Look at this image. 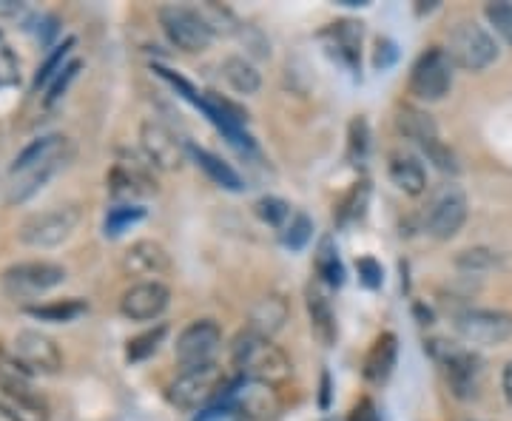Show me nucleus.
Listing matches in <instances>:
<instances>
[{
	"instance_id": "1",
	"label": "nucleus",
	"mask_w": 512,
	"mask_h": 421,
	"mask_svg": "<svg viewBox=\"0 0 512 421\" xmlns=\"http://www.w3.org/2000/svg\"><path fill=\"white\" fill-rule=\"evenodd\" d=\"M231 362L239 373L251 382H262V385H285L291 379L293 365L288 353L276 348L271 339L256 336L251 330L239 333L234 350H231Z\"/></svg>"
},
{
	"instance_id": "2",
	"label": "nucleus",
	"mask_w": 512,
	"mask_h": 421,
	"mask_svg": "<svg viewBox=\"0 0 512 421\" xmlns=\"http://www.w3.org/2000/svg\"><path fill=\"white\" fill-rule=\"evenodd\" d=\"M228 379L222 373L217 362L211 365L194 367V370H183L171 385H168V402L174 404L183 413H197V410H208V404H214L228 393Z\"/></svg>"
},
{
	"instance_id": "3",
	"label": "nucleus",
	"mask_w": 512,
	"mask_h": 421,
	"mask_svg": "<svg viewBox=\"0 0 512 421\" xmlns=\"http://www.w3.org/2000/svg\"><path fill=\"white\" fill-rule=\"evenodd\" d=\"M0 396L3 407L12 410L20 421H46L49 407L32 385V373L20 365L15 353L0 348Z\"/></svg>"
},
{
	"instance_id": "4",
	"label": "nucleus",
	"mask_w": 512,
	"mask_h": 421,
	"mask_svg": "<svg viewBox=\"0 0 512 421\" xmlns=\"http://www.w3.org/2000/svg\"><path fill=\"white\" fill-rule=\"evenodd\" d=\"M447 57L453 60V66L464 72H484L498 60V46L493 35L478 26L476 20H461L453 26V32L447 35Z\"/></svg>"
},
{
	"instance_id": "5",
	"label": "nucleus",
	"mask_w": 512,
	"mask_h": 421,
	"mask_svg": "<svg viewBox=\"0 0 512 421\" xmlns=\"http://www.w3.org/2000/svg\"><path fill=\"white\" fill-rule=\"evenodd\" d=\"M157 18H160L165 37L185 55H202L211 46V40H214V32H211V26L202 18L200 6L168 3V6H163L157 12Z\"/></svg>"
},
{
	"instance_id": "6",
	"label": "nucleus",
	"mask_w": 512,
	"mask_h": 421,
	"mask_svg": "<svg viewBox=\"0 0 512 421\" xmlns=\"http://www.w3.org/2000/svg\"><path fill=\"white\" fill-rule=\"evenodd\" d=\"M66 282V268L57 265V262H18V265H9L3 276H0V285L3 293L15 302H26V299H35L43 293L55 291L57 285Z\"/></svg>"
},
{
	"instance_id": "7",
	"label": "nucleus",
	"mask_w": 512,
	"mask_h": 421,
	"mask_svg": "<svg viewBox=\"0 0 512 421\" xmlns=\"http://www.w3.org/2000/svg\"><path fill=\"white\" fill-rule=\"evenodd\" d=\"M77 225H80L77 205H55L49 211H37L20 222L18 239L29 248H55L72 237Z\"/></svg>"
},
{
	"instance_id": "8",
	"label": "nucleus",
	"mask_w": 512,
	"mask_h": 421,
	"mask_svg": "<svg viewBox=\"0 0 512 421\" xmlns=\"http://www.w3.org/2000/svg\"><path fill=\"white\" fill-rule=\"evenodd\" d=\"M154 165L137 160L131 151H120L117 163L111 165L109 171V191L111 197L117 200V205H137L134 200L151 197L157 191V183L151 177Z\"/></svg>"
},
{
	"instance_id": "9",
	"label": "nucleus",
	"mask_w": 512,
	"mask_h": 421,
	"mask_svg": "<svg viewBox=\"0 0 512 421\" xmlns=\"http://www.w3.org/2000/svg\"><path fill=\"white\" fill-rule=\"evenodd\" d=\"M453 89V60L444 49H427L424 55L413 63L410 72V92L419 100L436 103L444 94Z\"/></svg>"
},
{
	"instance_id": "10",
	"label": "nucleus",
	"mask_w": 512,
	"mask_h": 421,
	"mask_svg": "<svg viewBox=\"0 0 512 421\" xmlns=\"http://www.w3.org/2000/svg\"><path fill=\"white\" fill-rule=\"evenodd\" d=\"M222 404L231 407L242 421H274L279 416V393L274 385H262L242 379L239 385L228 387L222 396Z\"/></svg>"
},
{
	"instance_id": "11",
	"label": "nucleus",
	"mask_w": 512,
	"mask_h": 421,
	"mask_svg": "<svg viewBox=\"0 0 512 421\" xmlns=\"http://www.w3.org/2000/svg\"><path fill=\"white\" fill-rule=\"evenodd\" d=\"M222 345V330L214 319H197L191 322L183 333L177 336V345H174V356L183 370H194V367L211 365L217 350Z\"/></svg>"
},
{
	"instance_id": "12",
	"label": "nucleus",
	"mask_w": 512,
	"mask_h": 421,
	"mask_svg": "<svg viewBox=\"0 0 512 421\" xmlns=\"http://www.w3.org/2000/svg\"><path fill=\"white\" fill-rule=\"evenodd\" d=\"M458 336L470 345H481V348H495L504 345L512 336V316L504 311H481V308H470L456 316Z\"/></svg>"
},
{
	"instance_id": "13",
	"label": "nucleus",
	"mask_w": 512,
	"mask_h": 421,
	"mask_svg": "<svg viewBox=\"0 0 512 421\" xmlns=\"http://www.w3.org/2000/svg\"><path fill=\"white\" fill-rule=\"evenodd\" d=\"M12 350H15V359L32 376L35 373H40V376H55V373L63 370V353L57 348V342L52 336L40 333V330H18L15 333V342H12Z\"/></svg>"
},
{
	"instance_id": "14",
	"label": "nucleus",
	"mask_w": 512,
	"mask_h": 421,
	"mask_svg": "<svg viewBox=\"0 0 512 421\" xmlns=\"http://www.w3.org/2000/svg\"><path fill=\"white\" fill-rule=\"evenodd\" d=\"M430 353L439 359L441 365L447 367V376H450V385L453 393L467 399L473 396L478 387V376H481V362L478 356H473L470 350L458 348L453 342H430Z\"/></svg>"
},
{
	"instance_id": "15",
	"label": "nucleus",
	"mask_w": 512,
	"mask_h": 421,
	"mask_svg": "<svg viewBox=\"0 0 512 421\" xmlns=\"http://www.w3.org/2000/svg\"><path fill=\"white\" fill-rule=\"evenodd\" d=\"M140 146L146 160L154 168H163V171H177L183 168L185 157H188V146H183L177 140V134L163 126L160 120H146L143 129H140Z\"/></svg>"
},
{
	"instance_id": "16",
	"label": "nucleus",
	"mask_w": 512,
	"mask_h": 421,
	"mask_svg": "<svg viewBox=\"0 0 512 421\" xmlns=\"http://www.w3.org/2000/svg\"><path fill=\"white\" fill-rule=\"evenodd\" d=\"M467 222V197L458 185H444L427 211V234L436 239H453Z\"/></svg>"
},
{
	"instance_id": "17",
	"label": "nucleus",
	"mask_w": 512,
	"mask_h": 421,
	"mask_svg": "<svg viewBox=\"0 0 512 421\" xmlns=\"http://www.w3.org/2000/svg\"><path fill=\"white\" fill-rule=\"evenodd\" d=\"M123 274L143 279V282H160L157 276H165L171 271V257L160 242L154 239H140L128 248L120 259Z\"/></svg>"
},
{
	"instance_id": "18",
	"label": "nucleus",
	"mask_w": 512,
	"mask_h": 421,
	"mask_svg": "<svg viewBox=\"0 0 512 421\" xmlns=\"http://www.w3.org/2000/svg\"><path fill=\"white\" fill-rule=\"evenodd\" d=\"M168 299H171V293L163 282H137L123 293L120 313L131 322H151V319L163 316V311L168 308Z\"/></svg>"
},
{
	"instance_id": "19",
	"label": "nucleus",
	"mask_w": 512,
	"mask_h": 421,
	"mask_svg": "<svg viewBox=\"0 0 512 421\" xmlns=\"http://www.w3.org/2000/svg\"><path fill=\"white\" fill-rule=\"evenodd\" d=\"M362 37H365V29L359 20H336L330 23L328 29L322 32V43L328 49L330 57H336L342 66L348 69H359V60H362Z\"/></svg>"
},
{
	"instance_id": "20",
	"label": "nucleus",
	"mask_w": 512,
	"mask_h": 421,
	"mask_svg": "<svg viewBox=\"0 0 512 421\" xmlns=\"http://www.w3.org/2000/svg\"><path fill=\"white\" fill-rule=\"evenodd\" d=\"M69 157H72V154H66V157H55V160H46V163H35V165H29V168H23V171H18V174H12V183H9L6 202H9V205H18V202H26L29 197H35L37 191L49 183L63 165L69 163Z\"/></svg>"
},
{
	"instance_id": "21",
	"label": "nucleus",
	"mask_w": 512,
	"mask_h": 421,
	"mask_svg": "<svg viewBox=\"0 0 512 421\" xmlns=\"http://www.w3.org/2000/svg\"><path fill=\"white\" fill-rule=\"evenodd\" d=\"M288 316H291L288 302H285L279 293H268V296L256 299L254 308H251V313H248V330L256 333V336L271 339L274 333H279V330L285 328Z\"/></svg>"
},
{
	"instance_id": "22",
	"label": "nucleus",
	"mask_w": 512,
	"mask_h": 421,
	"mask_svg": "<svg viewBox=\"0 0 512 421\" xmlns=\"http://www.w3.org/2000/svg\"><path fill=\"white\" fill-rule=\"evenodd\" d=\"M396 359H399V339H396V333H382V336H376V342L367 350L362 376L370 385H384L390 379L393 367H396Z\"/></svg>"
},
{
	"instance_id": "23",
	"label": "nucleus",
	"mask_w": 512,
	"mask_h": 421,
	"mask_svg": "<svg viewBox=\"0 0 512 421\" xmlns=\"http://www.w3.org/2000/svg\"><path fill=\"white\" fill-rule=\"evenodd\" d=\"M308 316H311L313 336H316L325 348H333V345H336V336H339L336 313H333L328 293L322 291L319 285H311V288H308Z\"/></svg>"
},
{
	"instance_id": "24",
	"label": "nucleus",
	"mask_w": 512,
	"mask_h": 421,
	"mask_svg": "<svg viewBox=\"0 0 512 421\" xmlns=\"http://www.w3.org/2000/svg\"><path fill=\"white\" fill-rule=\"evenodd\" d=\"M66 154H72L69 140L63 134H46V137H40V140L29 143V146L20 151L18 157H15V163H12V168H9V174H18V171L29 168V165L46 163V160H55V157H66Z\"/></svg>"
},
{
	"instance_id": "25",
	"label": "nucleus",
	"mask_w": 512,
	"mask_h": 421,
	"mask_svg": "<svg viewBox=\"0 0 512 421\" xmlns=\"http://www.w3.org/2000/svg\"><path fill=\"white\" fill-rule=\"evenodd\" d=\"M387 174H390L393 185L404 194H410V197H419L421 191L427 188V174H424L419 160L410 157V154H393L390 165H387Z\"/></svg>"
},
{
	"instance_id": "26",
	"label": "nucleus",
	"mask_w": 512,
	"mask_h": 421,
	"mask_svg": "<svg viewBox=\"0 0 512 421\" xmlns=\"http://www.w3.org/2000/svg\"><path fill=\"white\" fill-rule=\"evenodd\" d=\"M188 157L200 165L202 171H205V177H208L211 183H217L220 188H225V191H242V188H245L242 177H239L237 171L225 163V160H220L217 154H211V151H205V148L188 146Z\"/></svg>"
},
{
	"instance_id": "27",
	"label": "nucleus",
	"mask_w": 512,
	"mask_h": 421,
	"mask_svg": "<svg viewBox=\"0 0 512 421\" xmlns=\"http://www.w3.org/2000/svg\"><path fill=\"white\" fill-rule=\"evenodd\" d=\"M396 129L399 134H404L407 140H413V143H427V140H433V137H439V126H436V120L427 114V111L416 109V106H404L396 114Z\"/></svg>"
},
{
	"instance_id": "28",
	"label": "nucleus",
	"mask_w": 512,
	"mask_h": 421,
	"mask_svg": "<svg viewBox=\"0 0 512 421\" xmlns=\"http://www.w3.org/2000/svg\"><path fill=\"white\" fill-rule=\"evenodd\" d=\"M222 77H225V83L234 89L237 94H256L259 92V86H262V77L256 72V66L251 60H245V57H225L222 60Z\"/></svg>"
},
{
	"instance_id": "29",
	"label": "nucleus",
	"mask_w": 512,
	"mask_h": 421,
	"mask_svg": "<svg viewBox=\"0 0 512 421\" xmlns=\"http://www.w3.org/2000/svg\"><path fill=\"white\" fill-rule=\"evenodd\" d=\"M313 265H316V276L322 279L325 288H342L345 285V265L339 259L336 242L330 237H322L319 248H316V257H313Z\"/></svg>"
},
{
	"instance_id": "30",
	"label": "nucleus",
	"mask_w": 512,
	"mask_h": 421,
	"mask_svg": "<svg viewBox=\"0 0 512 421\" xmlns=\"http://www.w3.org/2000/svg\"><path fill=\"white\" fill-rule=\"evenodd\" d=\"M26 311H29V316L43 319V322H72L80 313H86V302H80V299H63V302H49V305H32Z\"/></svg>"
},
{
	"instance_id": "31",
	"label": "nucleus",
	"mask_w": 512,
	"mask_h": 421,
	"mask_svg": "<svg viewBox=\"0 0 512 421\" xmlns=\"http://www.w3.org/2000/svg\"><path fill=\"white\" fill-rule=\"evenodd\" d=\"M367 200H370V183H356L348 191V197L336 208V222L339 225H350V222L362 220L367 211Z\"/></svg>"
},
{
	"instance_id": "32",
	"label": "nucleus",
	"mask_w": 512,
	"mask_h": 421,
	"mask_svg": "<svg viewBox=\"0 0 512 421\" xmlns=\"http://www.w3.org/2000/svg\"><path fill=\"white\" fill-rule=\"evenodd\" d=\"M140 220H146V208L143 205H114L106 214L103 234L106 237H120L123 231H128L131 225H137Z\"/></svg>"
},
{
	"instance_id": "33",
	"label": "nucleus",
	"mask_w": 512,
	"mask_h": 421,
	"mask_svg": "<svg viewBox=\"0 0 512 421\" xmlns=\"http://www.w3.org/2000/svg\"><path fill=\"white\" fill-rule=\"evenodd\" d=\"M165 333H168V328H165V325H157V328H151L146 330V333H140V336H134V339H128V362H143L148 356H154V353L160 350V345H163Z\"/></svg>"
},
{
	"instance_id": "34",
	"label": "nucleus",
	"mask_w": 512,
	"mask_h": 421,
	"mask_svg": "<svg viewBox=\"0 0 512 421\" xmlns=\"http://www.w3.org/2000/svg\"><path fill=\"white\" fill-rule=\"evenodd\" d=\"M74 43H77L74 37H66V40H63V43L57 46L55 52H52V55L43 60V66H40V69H37V74H35V89H40L43 83H49L52 77H57V74H60L63 69H66V66H69V55H72Z\"/></svg>"
},
{
	"instance_id": "35",
	"label": "nucleus",
	"mask_w": 512,
	"mask_h": 421,
	"mask_svg": "<svg viewBox=\"0 0 512 421\" xmlns=\"http://www.w3.org/2000/svg\"><path fill=\"white\" fill-rule=\"evenodd\" d=\"M370 151V126L365 117H353L348 126V160L353 165H365Z\"/></svg>"
},
{
	"instance_id": "36",
	"label": "nucleus",
	"mask_w": 512,
	"mask_h": 421,
	"mask_svg": "<svg viewBox=\"0 0 512 421\" xmlns=\"http://www.w3.org/2000/svg\"><path fill=\"white\" fill-rule=\"evenodd\" d=\"M313 237V220L308 214H293L288 225L282 228V245L285 248H291V251H302Z\"/></svg>"
},
{
	"instance_id": "37",
	"label": "nucleus",
	"mask_w": 512,
	"mask_h": 421,
	"mask_svg": "<svg viewBox=\"0 0 512 421\" xmlns=\"http://www.w3.org/2000/svg\"><path fill=\"white\" fill-rule=\"evenodd\" d=\"M254 211L259 220L274 225V228H285V225H288V217H293L291 205L285 200H279V197H262V200L254 205Z\"/></svg>"
},
{
	"instance_id": "38",
	"label": "nucleus",
	"mask_w": 512,
	"mask_h": 421,
	"mask_svg": "<svg viewBox=\"0 0 512 421\" xmlns=\"http://www.w3.org/2000/svg\"><path fill=\"white\" fill-rule=\"evenodd\" d=\"M456 265L461 271H470V274H481V271H493L498 265V254L490 248H470V251H461L456 259Z\"/></svg>"
},
{
	"instance_id": "39",
	"label": "nucleus",
	"mask_w": 512,
	"mask_h": 421,
	"mask_svg": "<svg viewBox=\"0 0 512 421\" xmlns=\"http://www.w3.org/2000/svg\"><path fill=\"white\" fill-rule=\"evenodd\" d=\"M419 148L427 154V160L436 165L439 171H444V174H458V160H456V154H453V148L444 146L439 137H433V140L421 143Z\"/></svg>"
},
{
	"instance_id": "40",
	"label": "nucleus",
	"mask_w": 512,
	"mask_h": 421,
	"mask_svg": "<svg viewBox=\"0 0 512 421\" xmlns=\"http://www.w3.org/2000/svg\"><path fill=\"white\" fill-rule=\"evenodd\" d=\"M484 15L490 20L498 35L504 37L512 46V0H498V3H487Z\"/></svg>"
},
{
	"instance_id": "41",
	"label": "nucleus",
	"mask_w": 512,
	"mask_h": 421,
	"mask_svg": "<svg viewBox=\"0 0 512 421\" xmlns=\"http://www.w3.org/2000/svg\"><path fill=\"white\" fill-rule=\"evenodd\" d=\"M80 69H83V63L80 60H69V66L63 69V72L57 74L55 83L49 86V94H46V106H55L57 100L63 97V94L69 92V86H72V80L80 74Z\"/></svg>"
},
{
	"instance_id": "42",
	"label": "nucleus",
	"mask_w": 512,
	"mask_h": 421,
	"mask_svg": "<svg viewBox=\"0 0 512 421\" xmlns=\"http://www.w3.org/2000/svg\"><path fill=\"white\" fill-rule=\"evenodd\" d=\"M356 271H359V282H362L365 288H370V291L382 288L384 271H382V265H379L373 257L356 259Z\"/></svg>"
},
{
	"instance_id": "43",
	"label": "nucleus",
	"mask_w": 512,
	"mask_h": 421,
	"mask_svg": "<svg viewBox=\"0 0 512 421\" xmlns=\"http://www.w3.org/2000/svg\"><path fill=\"white\" fill-rule=\"evenodd\" d=\"M396 60H399L396 43L387 40V37H379V40H376V49H373V69H376V72H387Z\"/></svg>"
},
{
	"instance_id": "44",
	"label": "nucleus",
	"mask_w": 512,
	"mask_h": 421,
	"mask_svg": "<svg viewBox=\"0 0 512 421\" xmlns=\"http://www.w3.org/2000/svg\"><path fill=\"white\" fill-rule=\"evenodd\" d=\"M18 57L12 55L6 46H0V89L6 86H15L18 83Z\"/></svg>"
},
{
	"instance_id": "45",
	"label": "nucleus",
	"mask_w": 512,
	"mask_h": 421,
	"mask_svg": "<svg viewBox=\"0 0 512 421\" xmlns=\"http://www.w3.org/2000/svg\"><path fill=\"white\" fill-rule=\"evenodd\" d=\"M194 421H242V419H239L231 407L220 404V407H208V410H202L200 416H197Z\"/></svg>"
},
{
	"instance_id": "46",
	"label": "nucleus",
	"mask_w": 512,
	"mask_h": 421,
	"mask_svg": "<svg viewBox=\"0 0 512 421\" xmlns=\"http://www.w3.org/2000/svg\"><path fill=\"white\" fill-rule=\"evenodd\" d=\"M350 421H376V410H373V404L362 402L353 407V413H350Z\"/></svg>"
},
{
	"instance_id": "47",
	"label": "nucleus",
	"mask_w": 512,
	"mask_h": 421,
	"mask_svg": "<svg viewBox=\"0 0 512 421\" xmlns=\"http://www.w3.org/2000/svg\"><path fill=\"white\" fill-rule=\"evenodd\" d=\"M23 12V3L15 0H0V15H20Z\"/></svg>"
},
{
	"instance_id": "48",
	"label": "nucleus",
	"mask_w": 512,
	"mask_h": 421,
	"mask_svg": "<svg viewBox=\"0 0 512 421\" xmlns=\"http://www.w3.org/2000/svg\"><path fill=\"white\" fill-rule=\"evenodd\" d=\"M504 393H507V399L512 402V362L504 370Z\"/></svg>"
},
{
	"instance_id": "49",
	"label": "nucleus",
	"mask_w": 512,
	"mask_h": 421,
	"mask_svg": "<svg viewBox=\"0 0 512 421\" xmlns=\"http://www.w3.org/2000/svg\"><path fill=\"white\" fill-rule=\"evenodd\" d=\"M328 390H330V379L328 373L322 376V407H328Z\"/></svg>"
},
{
	"instance_id": "50",
	"label": "nucleus",
	"mask_w": 512,
	"mask_h": 421,
	"mask_svg": "<svg viewBox=\"0 0 512 421\" xmlns=\"http://www.w3.org/2000/svg\"><path fill=\"white\" fill-rule=\"evenodd\" d=\"M0 421H20V419L12 413V410H6V407L0 404Z\"/></svg>"
},
{
	"instance_id": "51",
	"label": "nucleus",
	"mask_w": 512,
	"mask_h": 421,
	"mask_svg": "<svg viewBox=\"0 0 512 421\" xmlns=\"http://www.w3.org/2000/svg\"><path fill=\"white\" fill-rule=\"evenodd\" d=\"M345 6H367V0H342Z\"/></svg>"
}]
</instances>
